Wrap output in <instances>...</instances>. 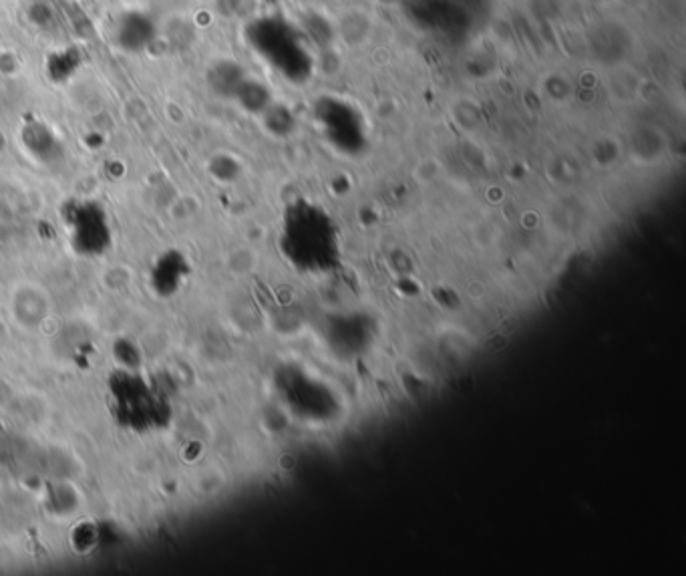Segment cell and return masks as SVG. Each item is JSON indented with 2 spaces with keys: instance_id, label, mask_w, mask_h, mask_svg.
Returning a JSON list of instances; mask_svg holds the SVG:
<instances>
[{
  "instance_id": "cell-1",
  "label": "cell",
  "mask_w": 686,
  "mask_h": 576,
  "mask_svg": "<svg viewBox=\"0 0 686 576\" xmlns=\"http://www.w3.org/2000/svg\"><path fill=\"white\" fill-rule=\"evenodd\" d=\"M109 405L113 419L133 431L163 429L171 417V405L163 391L133 371L111 373Z\"/></svg>"
},
{
  "instance_id": "cell-2",
  "label": "cell",
  "mask_w": 686,
  "mask_h": 576,
  "mask_svg": "<svg viewBox=\"0 0 686 576\" xmlns=\"http://www.w3.org/2000/svg\"><path fill=\"white\" fill-rule=\"evenodd\" d=\"M67 226L71 234V244L81 254H101L109 248L111 230L107 216L99 204L83 202L71 208L67 216Z\"/></svg>"
},
{
  "instance_id": "cell-3",
  "label": "cell",
  "mask_w": 686,
  "mask_h": 576,
  "mask_svg": "<svg viewBox=\"0 0 686 576\" xmlns=\"http://www.w3.org/2000/svg\"><path fill=\"white\" fill-rule=\"evenodd\" d=\"M115 39H117V47L125 51H141L153 39V25L147 17L139 13H133V15L129 13L127 17L119 21Z\"/></svg>"
}]
</instances>
